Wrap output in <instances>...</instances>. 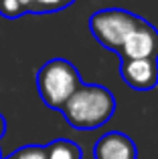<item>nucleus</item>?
<instances>
[{
	"instance_id": "obj_1",
	"label": "nucleus",
	"mask_w": 158,
	"mask_h": 159,
	"mask_svg": "<svg viewBox=\"0 0 158 159\" xmlns=\"http://www.w3.org/2000/svg\"><path fill=\"white\" fill-rule=\"evenodd\" d=\"M65 121L77 131H93L99 129L114 117L116 97L110 89L101 85L83 83L69 101L61 107Z\"/></svg>"
},
{
	"instance_id": "obj_2",
	"label": "nucleus",
	"mask_w": 158,
	"mask_h": 159,
	"mask_svg": "<svg viewBox=\"0 0 158 159\" xmlns=\"http://www.w3.org/2000/svg\"><path fill=\"white\" fill-rule=\"evenodd\" d=\"M81 85V75L67 58H51L37 70L39 95L45 105L55 111H61V107Z\"/></svg>"
},
{
	"instance_id": "obj_3",
	"label": "nucleus",
	"mask_w": 158,
	"mask_h": 159,
	"mask_svg": "<svg viewBox=\"0 0 158 159\" xmlns=\"http://www.w3.org/2000/svg\"><path fill=\"white\" fill-rule=\"evenodd\" d=\"M142 22V16L126 8H101L89 16V30L101 47L111 52H118L124 40Z\"/></svg>"
},
{
	"instance_id": "obj_4",
	"label": "nucleus",
	"mask_w": 158,
	"mask_h": 159,
	"mask_svg": "<svg viewBox=\"0 0 158 159\" xmlns=\"http://www.w3.org/2000/svg\"><path fill=\"white\" fill-rule=\"evenodd\" d=\"M120 61H140V58H158V30L154 24L144 20L116 52Z\"/></svg>"
},
{
	"instance_id": "obj_5",
	"label": "nucleus",
	"mask_w": 158,
	"mask_h": 159,
	"mask_svg": "<svg viewBox=\"0 0 158 159\" xmlns=\"http://www.w3.org/2000/svg\"><path fill=\"white\" fill-rule=\"evenodd\" d=\"M122 81L134 91H152L158 87V58L120 61Z\"/></svg>"
},
{
	"instance_id": "obj_6",
	"label": "nucleus",
	"mask_w": 158,
	"mask_h": 159,
	"mask_svg": "<svg viewBox=\"0 0 158 159\" xmlns=\"http://www.w3.org/2000/svg\"><path fill=\"white\" fill-rule=\"evenodd\" d=\"M95 159H138V147L134 139L122 131H110L101 135L93 145Z\"/></svg>"
},
{
	"instance_id": "obj_7",
	"label": "nucleus",
	"mask_w": 158,
	"mask_h": 159,
	"mask_svg": "<svg viewBox=\"0 0 158 159\" xmlns=\"http://www.w3.org/2000/svg\"><path fill=\"white\" fill-rule=\"evenodd\" d=\"M45 159H83V151L71 139H55L45 145Z\"/></svg>"
},
{
	"instance_id": "obj_8",
	"label": "nucleus",
	"mask_w": 158,
	"mask_h": 159,
	"mask_svg": "<svg viewBox=\"0 0 158 159\" xmlns=\"http://www.w3.org/2000/svg\"><path fill=\"white\" fill-rule=\"evenodd\" d=\"M24 14H51L75 4V0H18Z\"/></svg>"
},
{
	"instance_id": "obj_9",
	"label": "nucleus",
	"mask_w": 158,
	"mask_h": 159,
	"mask_svg": "<svg viewBox=\"0 0 158 159\" xmlns=\"http://www.w3.org/2000/svg\"><path fill=\"white\" fill-rule=\"evenodd\" d=\"M2 159H45V145H24Z\"/></svg>"
},
{
	"instance_id": "obj_10",
	"label": "nucleus",
	"mask_w": 158,
	"mask_h": 159,
	"mask_svg": "<svg viewBox=\"0 0 158 159\" xmlns=\"http://www.w3.org/2000/svg\"><path fill=\"white\" fill-rule=\"evenodd\" d=\"M0 14H2L4 18L14 20V18L24 16V10H22L18 0H0Z\"/></svg>"
},
{
	"instance_id": "obj_11",
	"label": "nucleus",
	"mask_w": 158,
	"mask_h": 159,
	"mask_svg": "<svg viewBox=\"0 0 158 159\" xmlns=\"http://www.w3.org/2000/svg\"><path fill=\"white\" fill-rule=\"evenodd\" d=\"M4 133H6V119L0 115V139L4 137Z\"/></svg>"
},
{
	"instance_id": "obj_12",
	"label": "nucleus",
	"mask_w": 158,
	"mask_h": 159,
	"mask_svg": "<svg viewBox=\"0 0 158 159\" xmlns=\"http://www.w3.org/2000/svg\"><path fill=\"white\" fill-rule=\"evenodd\" d=\"M0 159H2V153H0Z\"/></svg>"
}]
</instances>
